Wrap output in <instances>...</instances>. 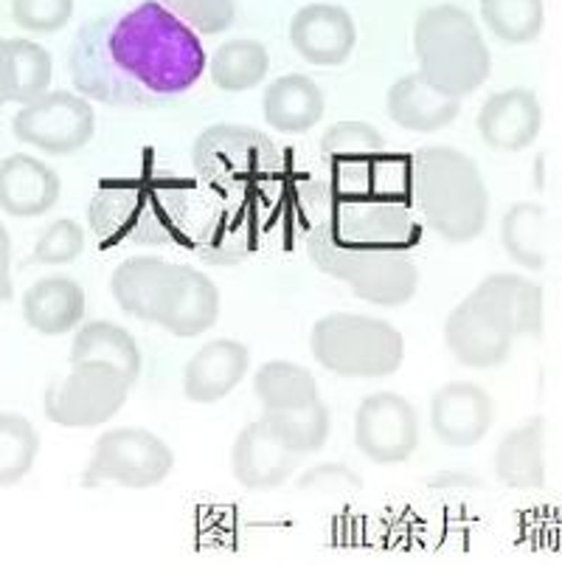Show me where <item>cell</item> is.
Instances as JSON below:
<instances>
[{
  "label": "cell",
  "instance_id": "6da1fadb",
  "mask_svg": "<svg viewBox=\"0 0 562 566\" xmlns=\"http://www.w3.org/2000/svg\"><path fill=\"white\" fill-rule=\"evenodd\" d=\"M82 96L113 107H155L189 94L209 69L200 34L161 0H144L79 29L68 54Z\"/></svg>",
  "mask_w": 562,
  "mask_h": 566
},
{
  "label": "cell",
  "instance_id": "7a4b0ae2",
  "mask_svg": "<svg viewBox=\"0 0 562 566\" xmlns=\"http://www.w3.org/2000/svg\"><path fill=\"white\" fill-rule=\"evenodd\" d=\"M411 209L414 206L332 200L304 240L309 260L369 305H409L420 287L414 249L422 240V226Z\"/></svg>",
  "mask_w": 562,
  "mask_h": 566
},
{
  "label": "cell",
  "instance_id": "3957f363",
  "mask_svg": "<svg viewBox=\"0 0 562 566\" xmlns=\"http://www.w3.org/2000/svg\"><path fill=\"white\" fill-rule=\"evenodd\" d=\"M192 184L147 161L127 178H105L87 206V223L102 249L147 245L161 249L183 240L192 214Z\"/></svg>",
  "mask_w": 562,
  "mask_h": 566
},
{
  "label": "cell",
  "instance_id": "277c9868",
  "mask_svg": "<svg viewBox=\"0 0 562 566\" xmlns=\"http://www.w3.org/2000/svg\"><path fill=\"white\" fill-rule=\"evenodd\" d=\"M335 203L411 206L414 156L389 150L378 127L365 122H338L318 144Z\"/></svg>",
  "mask_w": 562,
  "mask_h": 566
},
{
  "label": "cell",
  "instance_id": "5b68a950",
  "mask_svg": "<svg viewBox=\"0 0 562 566\" xmlns=\"http://www.w3.org/2000/svg\"><path fill=\"white\" fill-rule=\"evenodd\" d=\"M411 206L447 243H473L489 220V192L478 164L456 147H420L414 153Z\"/></svg>",
  "mask_w": 562,
  "mask_h": 566
},
{
  "label": "cell",
  "instance_id": "8992f818",
  "mask_svg": "<svg viewBox=\"0 0 562 566\" xmlns=\"http://www.w3.org/2000/svg\"><path fill=\"white\" fill-rule=\"evenodd\" d=\"M414 51L420 74L456 99L476 94L492 69L476 18L456 3H436L416 18Z\"/></svg>",
  "mask_w": 562,
  "mask_h": 566
},
{
  "label": "cell",
  "instance_id": "52a82bcc",
  "mask_svg": "<svg viewBox=\"0 0 562 566\" xmlns=\"http://www.w3.org/2000/svg\"><path fill=\"white\" fill-rule=\"evenodd\" d=\"M312 358L340 378H391L405 361V338L394 324L363 313H329L309 333Z\"/></svg>",
  "mask_w": 562,
  "mask_h": 566
},
{
  "label": "cell",
  "instance_id": "ba28073f",
  "mask_svg": "<svg viewBox=\"0 0 562 566\" xmlns=\"http://www.w3.org/2000/svg\"><path fill=\"white\" fill-rule=\"evenodd\" d=\"M200 181L223 198L259 195L285 172V158L271 136L247 125H211L192 147Z\"/></svg>",
  "mask_w": 562,
  "mask_h": 566
},
{
  "label": "cell",
  "instance_id": "9c48e42d",
  "mask_svg": "<svg viewBox=\"0 0 562 566\" xmlns=\"http://www.w3.org/2000/svg\"><path fill=\"white\" fill-rule=\"evenodd\" d=\"M174 468V451L169 442L149 429L121 426L107 429L96 440L93 454L82 471V485H118L130 491H147L169 480Z\"/></svg>",
  "mask_w": 562,
  "mask_h": 566
},
{
  "label": "cell",
  "instance_id": "30bf717a",
  "mask_svg": "<svg viewBox=\"0 0 562 566\" xmlns=\"http://www.w3.org/2000/svg\"><path fill=\"white\" fill-rule=\"evenodd\" d=\"M130 389V380L110 364H71V373L45 389L43 411L62 429H99L124 409Z\"/></svg>",
  "mask_w": 562,
  "mask_h": 566
},
{
  "label": "cell",
  "instance_id": "8fae6325",
  "mask_svg": "<svg viewBox=\"0 0 562 566\" xmlns=\"http://www.w3.org/2000/svg\"><path fill=\"white\" fill-rule=\"evenodd\" d=\"M20 144L49 156H71L96 136V113L87 96L71 91H49L40 99L20 105L12 118Z\"/></svg>",
  "mask_w": 562,
  "mask_h": 566
},
{
  "label": "cell",
  "instance_id": "7c38bea8",
  "mask_svg": "<svg viewBox=\"0 0 562 566\" xmlns=\"http://www.w3.org/2000/svg\"><path fill=\"white\" fill-rule=\"evenodd\" d=\"M354 446L374 465H400L420 449V415L396 392H374L354 411Z\"/></svg>",
  "mask_w": 562,
  "mask_h": 566
},
{
  "label": "cell",
  "instance_id": "4fadbf2b",
  "mask_svg": "<svg viewBox=\"0 0 562 566\" xmlns=\"http://www.w3.org/2000/svg\"><path fill=\"white\" fill-rule=\"evenodd\" d=\"M220 318V287L209 274L192 265H169L167 282L155 305L152 324L178 338H198Z\"/></svg>",
  "mask_w": 562,
  "mask_h": 566
},
{
  "label": "cell",
  "instance_id": "5bb4252c",
  "mask_svg": "<svg viewBox=\"0 0 562 566\" xmlns=\"http://www.w3.org/2000/svg\"><path fill=\"white\" fill-rule=\"evenodd\" d=\"M265 220L256 195H234L216 206L194 237V254L209 265H240L262 249Z\"/></svg>",
  "mask_w": 562,
  "mask_h": 566
},
{
  "label": "cell",
  "instance_id": "9a60e30c",
  "mask_svg": "<svg viewBox=\"0 0 562 566\" xmlns=\"http://www.w3.org/2000/svg\"><path fill=\"white\" fill-rule=\"evenodd\" d=\"M515 331L476 296H464L445 322V344L467 369H495L509 361Z\"/></svg>",
  "mask_w": 562,
  "mask_h": 566
},
{
  "label": "cell",
  "instance_id": "2e32d148",
  "mask_svg": "<svg viewBox=\"0 0 562 566\" xmlns=\"http://www.w3.org/2000/svg\"><path fill=\"white\" fill-rule=\"evenodd\" d=\"M259 198L262 220H265V234L276 231L282 237V243L293 245L296 237H304L312 231V226L327 214L332 206V195H329L327 184L312 175H293L285 167V172L278 175L276 181L256 195Z\"/></svg>",
  "mask_w": 562,
  "mask_h": 566
},
{
  "label": "cell",
  "instance_id": "e0dca14e",
  "mask_svg": "<svg viewBox=\"0 0 562 566\" xmlns=\"http://www.w3.org/2000/svg\"><path fill=\"white\" fill-rule=\"evenodd\" d=\"M495 403L484 386L450 380L431 398V429L450 449H473L489 434Z\"/></svg>",
  "mask_w": 562,
  "mask_h": 566
},
{
  "label": "cell",
  "instance_id": "ac0fdd59",
  "mask_svg": "<svg viewBox=\"0 0 562 566\" xmlns=\"http://www.w3.org/2000/svg\"><path fill=\"white\" fill-rule=\"evenodd\" d=\"M290 43L304 63L318 69H338L352 56L358 25L352 14L335 3H309L290 20Z\"/></svg>",
  "mask_w": 562,
  "mask_h": 566
},
{
  "label": "cell",
  "instance_id": "d6986e66",
  "mask_svg": "<svg viewBox=\"0 0 562 566\" xmlns=\"http://www.w3.org/2000/svg\"><path fill=\"white\" fill-rule=\"evenodd\" d=\"M476 127L492 150L520 153L538 142L543 130V107L529 87H507L484 102Z\"/></svg>",
  "mask_w": 562,
  "mask_h": 566
},
{
  "label": "cell",
  "instance_id": "ffe728a7",
  "mask_svg": "<svg viewBox=\"0 0 562 566\" xmlns=\"http://www.w3.org/2000/svg\"><path fill=\"white\" fill-rule=\"evenodd\" d=\"M301 460L304 457L287 449L259 417L236 434L231 449V473L247 491H273L290 480Z\"/></svg>",
  "mask_w": 562,
  "mask_h": 566
},
{
  "label": "cell",
  "instance_id": "44dd1931",
  "mask_svg": "<svg viewBox=\"0 0 562 566\" xmlns=\"http://www.w3.org/2000/svg\"><path fill=\"white\" fill-rule=\"evenodd\" d=\"M251 349L236 338L203 344L183 367V395L198 406L220 403L245 380Z\"/></svg>",
  "mask_w": 562,
  "mask_h": 566
},
{
  "label": "cell",
  "instance_id": "7402d4cb",
  "mask_svg": "<svg viewBox=\"0 0 562 566\" xmlns=\"http://www.w3.org/2000/svg\"><path fill=\"white\" fill-rule=\"evenodd\" d=\"M385 111L394 125L411 133H436L453 125L462 113V99L445 94L442 87L427 82L420 71L405 74L391 85L385 96Z\"/></svg>",
  "mask_w": 562,
  "mask_h": 566
},
{
  "label": "cell",
  "instance_id": "603a6c76",
  "mask_svg": "<svg viewBox=\"0 0 562 566\" xmlns=\"http://www.w3.org/2000/svg\"><path fill=\"white\" fill-rule=\"evenodd\" d=\"M60 175L45 161L25 153L0 161V209L12 218H40L60 200Z\"/></svg>",
  "mask_w": 562,
  "mask_h": 566
},
{
  "label": "cell",
  "instance_id": "cb8c5ba5",
  "mask_svg": "<svg viewBox=\"0 0 562 566\" xmlns=\"http://www.w3.org/2000/svg\"><path fill=\"white\" fill-rule=\"evenodd\" d=\"M23 318L40 336H65L85 318V291L71 276H43L23 293Z\"/></svg>",
  "mask_w": 562,
  "mask_h": 566
},
{
  "label": "cell",
  "instance_id": "d4e9b609",
  "mask_svg": "<svg viewBox=\"0 0 562 566\" xmlns=\"http://www.w3.org/2000/svg\"><path fill=\"white\" fill-rule=\"evenodd\" d=\"M495 480L515 491H538L545 485V420L532 417L507 431L492 457Z\"/></svg>",
  "mask_w": 562,
  "mask_h": 566
},
{
  "label": "cell",
  "instance_id": "484cf974",
  "mask_svg": "<svg viewBox=\"0 0 562 566\" xmlns=\"http://www.w3.org/2000/svg\"><path fill=\"white\" fill-rule=\"evenodd\" d=\"M327 111V96L316 80L304 74H285L265 87L262 113L276 133L298 136L318 125Z\"/></svg>",
  "mask_w": 562,
  "mask_h": 566
},
{
  "label": "cell",
  "instance_id": "4316f807",
  "mask_svg": "<svg viewBox=\"0 0 562 566\" xmlns=\"http://www.w3.org/2000/svg\"><path fill=\"white\" fill-rule=\"evenodd\" d=\"M498 318L509 324L515 336H534L543 333V287L526 280L523 274H492L476 285L470 293Z\"/></svg>",
  "mask_w": 562,
  "mask_h": 566
},
{
  "label": "cell",
  "instance_id": "83f0119b",
  "mask_svg": "<svg viewBox=\"0 0 562 566\" xmlns=\"http://www.w3.org/2000/svg\"><path fill=\"white\" fill-rule=\"evenodd\" d=\"M82 361H102L116 367L124 378L132 386L141 378V349H138L136 336L130 331H124L121 324H113L99 318V322L82 324L79 333L71 344V364Z\"/></svg>",
  "mask_w": 562,
  "mask_h": 566
},
{
  "label": "cell",
  "instance_id": "f1b7e54d",
  "mask_svg": "<svg viewBox=\"0 0 562 566\" xmlns=\"http://www.w3.org/2000/svg\"><path fill=\"white\" fill-rule=\"evenodd\" d=\"M169 265H172L169 260L147 254L118 262L110 276V293L116 305L127 316L152 324V313L163 291V282H167Z\"/></svg>",
  "mask_w": 562,
  "mask_h": 566
},
{
  "label": "cell",
  "instance_id": "f546056e",
  "mask_svg": "<svg viewBox=\"0 0 562 566\" xmlns=\"http://www.w3.org/2000/svg\"><path fill=\"white\" fill-rule=\"evenodd\" d=\"M254 395L265 411H298L321 400L316 375L293 361H265L254 375Z\"/></svg>",
  "mask_w": 562,
  "mask_h": 566
},
{
  "label": "cell",
  "instance_id": "4dcf8cb0",
  "mask_svg": "<svg viewBox=\"0 0 562 566\" xmlns=\"http://www.w3.org/2000/svg\"><path fill=\"white\" fill-rule=\"evenodd\" d=\"M549 214L540 203H515L501 220V245L515 265L526 271H543L549 265Z\"/></svg>",
  "mask_w": 562,
  "mask_h": 566
},
{
  "label": "cell",
  "instance_id": "1f68e13d",
  "mask_svg": "<svg viewBox=\"0 0 562 566\" xmlns=\"http://www.w3.org/2000/svg\"><path fill=\"white\" fill-rule=\"evenodd\" d=\"M271 71V54L259 40H229L211 54L209 76L225 94L254 91Z\"/></svg>",
  "mask_w": 562,
  "mask_h": 566
},
{
  "label": "cell",
  "instance_id": "d6a6232c",
  "mask_svg": "<svg viewBox=\"0 0 562 566\" xmlns=\"http://www.w3.org/2000/svg\"><path fill=\"white\" fill-rule=\"evenodd\" d=\"M54 63L51 54L34 40H7V91L9 102L29 105L49 94Z\"/></svg>",
  "mask_w": 562,
  "mask_h": 566
},
{
  "label": "cell",
  "instance_id": "836d02e7",
  "mask_svg": "<svg viewBox=\"0 0 562 566\" xmlns=\"http://www.w3.org/2000/svg\"><path fill=\"white\" fill-rule=\"evenodd\" d=\"M262 420L287 449L301 457L321 451L329 440V431H332V417H329L324 400H316L312 406L298 411H265Z\"/></svg>",
  "mask_w": 562,
  "mask_h": 566
},
{
  "label": "cell",
  "instance_id": "e575fe53",
  "mask_svg": "<svg viewBox=\"0 0 562 566\" xmlns=\"http://www.w3.org/2000/svg\"><path fill=\"white\" fill-rule=\"evenodd\" d=\"M481 20L507 45H526L540 38L545 23L543 0H481Z\"/></svg>",
  "mask_w": 562,
  "mask_h": 566
},
{
  "label": "cell",
  "instance_id": "d590c367",
  "mask_svg": "<svg viewBox=\"0 0 562 566\" xmlns=\"http://www.w3.org/2000/svg\"><path fill=\"white\" fill-rule=\"evenodd\" d=\"M40 454V434L29 417L0 411V488H12L31 473Z\"/></svg>",
  "mask_w": 562,
  "mask_h": 566
},
{
  "label": "cell",
  "instance_id": "8d00e7d4",
  "mask_svg": "<svg viewBox=\"0 0 562 566\" xmlns=\"http://www.w3.org/2000/svg\"><path fill=\"white\" fill-rule=\"evenodd\" d=\"M85 251V229L76 220L62 218L54 220L34 243V256L38 265H71Z\"/></svg>",
  "mask_w": 562,
  "mask_h": 566
},
{
  "label": "cell",
  "instance_id": "74e56055",
  "mask_svg": "<svg viewBox=\"0 0 562 566\" xmlns=\"http://www.w3.org/2000/svg\"><path fill=\"white\" fill-rule=\"evenodd\" d=\"M172 14H178L198 34H223L234 25V0H161Z\"/></svg>",
  "mask_w": 562,
  "mask_h": 566
},
{
  "label": "cell",
  "instance_id": "f35d334b",
  "mask_svg": "<svg viewBox=\"0 0 562 566\" xmlns=\"http://www.w3.org/2000/svg\"><path fill=\"white\" fill-rule=\"evenodd\" d=\"M74 0H12L14 23L34 34L62 32L74 18Z\"/></svg>",
  "mask_w": 562,
  "mask_h": 566
},
{
  "label": "cell",
  "instance_id": "ab89813d",
  "mask_svg": "<svg viewBox=\"0 0 562 566\" xmlns=\"http://www.w3.org/2000/svg\"><path fill=\"white\" fill-rule=\"evenodd\" d=\"M352 485V488H360V480L354 476L352 468L347 465H335V462H329V465H318V468H309L307 473H304L301 480H298V485L301 488H324V485Z\"/></svg>",
  "mask_w": 562,
  "mask_h": 566
},
{
  "label": "cell",
  "instance_id": "60d3db41",
  "mask_svg": "<svg viewBox=\"0 0 562 566\" xmlns=\"http://www.w3.org/2000/svg\"><path fill=\"white\" fill-rule=\"evenodd\" d=\"M14 296L12 282V237L7 226L0 223V302H9Z\"/></svg>",
  "mask_w": 562,
  "mask_h": 566
},
{
  "label": "cell",
  "instance_id": "b9f144b4",
  "mask_svg": "<svg viewBox=\"0 0 562 566\" xmlns=\"http://www.w3.org/2000/svg\"><path fill=\"white\" fill-rule=\"evenodd\" d=\"M431 488H481L484 482L467 471H439L436 476L425 480Z\"/></svg>",
  "mask_w": 562,
  "mask_h": 566
},
{
  "label": "cell",
  "instance_id": "7bdbcfd3",
  "mask_svg": "<svg viewBox=\"0 0 562 566\" xmlns=\"http://www.w3.org/2000/svg\"><path fill=\"white\" fill-rule=\"evenodd\" d=\"M9 102L7 91V40H0V107Z\"/></svg>",
  "mask_w": 562,
  "mask_h": 566
}]
</instances>
